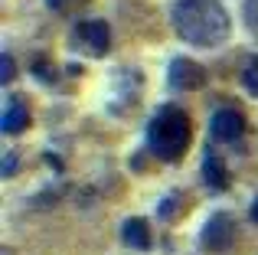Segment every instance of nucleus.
Listing matches in <instances>:
<instances>
[{
	"label": "nucleus",
	"instance_id": "nucleus-1",
	"mask_svg": "<svg viewBox=\"0 0 258 255\" xmlns=\"http://www.w3.org/2000/svg\"><path fill=\"white\" fill-rule=\"evenodd\" d=\"M170 20H173L176 36L189 46H200V49L222 46L232 33L229 10L219 0H176Z\"/></svg>",
	"mask_w": 258,
	"mask_h": 255
},
{
	"label": "nucleus",
	"instance_id": "nucleus-2",
	"mask_svg": "<svg viewBox=\"0 0 258 255\" xmlns=\"http://www.w3.org/2000/svg\"><path fill=\"white\" fill-rule=\"evenodd\" d=\"M189 141H193V124H189V115L183 108L167 105L147 124V151L157 160L176 164L189 151Z\"/></svg>",
	"mask_w": 258,
	"mask_h": 255
},
{
	"label": "nucleus",
	"instance_id": "nucleus-3",
	"mask_svg": "<svg viewBox=\"0 0 258 255\" xmlns=\"http://www.w3.org/2000/svg\"><path fill=\"white\" fill-rule=\"evenodd\" d=\"M167 85H170L173 92L203 89V85H206V69H203L200 62H193V59H186V56H176L170 62V69H167Z\"/></svg>",
	"mask_w": 258,
	"mask_h": 255
},
{
	"label": "nucleus",
	"instance_id": "nucleus-4",
	"mask_svg": "<svg viewBox=\"0 0 258 255\" xmlns=\"http://www.w3.org/2000/svg\"><path fill=\"white\" fill-rule=\"evenodd\" d=\"M76 43L88 56H105L108 46H111V30H108L105 20H82L76 26Z\"/></svg>",
	"mask_w": 258,
	"mask_h": 255
},
{
	"label": "nucleus",
	"instance_id": "nucleus-5",
	"mask_svg": "<svg viewBox=\"0 0 258 255\" xmlns=\"http://www.w3.org/2000/svg\"><path fill=\"white\" fill-rule=\"evenodd\" d=\"M232 239H235V223H232V216H226V213H216V216L209 219L206 226H203L200 242H203V249H209V252H226L229 245H232Z\"/></svg>",
	"mask_w": 258,
	"mask_h": 255
},
{
	"label": "nucleus",
	"instance_id": "nucleus-6",
	"mask_svg": "<svg viewBox=\"0 0 258 255\" xmlns=\"http://www.w3.org/2000/svg\"><path fill=\"white\" fill-rule=\"evenodd\" d=\"M209 134H213L219 144H235V141L245 134V118L235 108H219L209 121Z\"/></svg>",
	"mask_w": 258,
	"mask_h": 255
},
{
	"label": "nucleus",
	"instance_id": "nucleus-7",
	"mask_svg": "<svg viewBox=\"0 0 258 255\" xmlns=\"http://www.w3.org/2000/svg\"><path fill=\"white\" fill-rule=\"evenodd\" d=\"M4 134H20V131H26V124H30V108H26V102L23 98H10L7 102V108H4Z\"/></svg>",
	"mask_w": 258,
	"mask_h": 255
},
{
	"label": "nucleus",
	"instance_id": "nucleus-8",
	"mask_svg": "<svg viewBox=\"0 0 258 255\" xmlns=\"http://www.w3.org/2000/svg\"><path fill=\"white\" fill-rule=\"evenodd\" d=\"M121 239H124L131 249H147V245H151V229H147V223L141 216H134L121 226Z\"/></svg>",
	"mask_w": 258,
	"mask_h": 255
},
{
	"label": "nucleus",
	"instance_id": "nucleus-9",
	"mask_svg": "<svg viewBox=\"0 0 258 255\" xmlns=\"http://www.w3.org/2000/svg\"><path fill=\"white\" fill-rule=\"evenodd\" d=\"M203 180H206L209 190H226L229 186V177H226V167L216 154H206L203 157Z\"/></svg>",
	"mask_w": 258,
	"mask_h": 255
},
{
	"label": "nucleus",
	"instance_id": "nucleus-10",
	"mask_svg": "<svg viewBox=\"0 0 258 255\" xmlns=\"http://www.w3.org/2000/svg\"><path fill=\"white\" fill-rule=\"evenodd\" d=\"M242 85H245V92L258 95V56H248L242 62Z\"/></svg>",
	"mask_w": 258,
	"mask_h": 255
},
{
	"label": "nucleus",
	"instance_id": "nucleus-11",
	"mask_svg": "<svg viewBox=\"0 0 258 255\" xmlns=\"http://www.w3.org/2000/svg\"><path fill=\"white\" fill-rule=\"evenodd\" d=\"M85 4L88 0H46V7H49L52 13H76V10H82Z\"/></svg>",
	"mask_w": 258,
	"mask_h": 255
},
{
	"label": "nucleus",
	"instance_id": "nucleus-12",
	"mask_svg": "<svg viewBox=\"0 0 258 255\" xmlns=\"http://www.w3.org/2000/svg\"><path fill=\"white\" fill-rule=\"evenodd\" d=\"M242 13H245V23H248V30L258 36V0H245L242 4Z\"/></svg>",
	"mask_w": 258,
	"mask_h": 255
},
{
	"label": "nucleus",
	"instance_id": "nucleus-13",
	"mask_svg": "<svg viewBox=\"0 0 258 255\" xmlns=\"http://www.w3.org/2000/svg\"><path fill=\"white\" fill-rule=\"evenodd\" d=\"M0 69H4V72H0V82H10V79L13 76H17V69H13V59H10V52H4V56H0Z\"/></svg>",
	"mask_w": 258,
	"mask_h": 255
},
{
	"label": "nucleus",
	"instance_id": "nucleus-14",
	"mask_svg": "<svg viewBox=\"0 0 258 255\" xmlns=\"http://www.w3.org/2000/svg\"><path fill=\"white\" fill-rule=\"evenodd\" d=\"M33 76H39L43 82H52V69L43 62V59H39V62H33Z\"/></svg>",
	"mask_w": 258,
	"mask_h": 255
},
{
	"label": "nucleus",
	"instance_id": "nucleus-15",
	"mask_svg": "<svg viewBox=\"0 0 258 255\" xmlns=\"http://www.w3.org/2000/svg\"><path fill=\"white\" fill-rule=\"evenodd\" d=\"M13 170H17V157H13V154H7V157H4V177H10Z\"/></svg>",
	"mask_w": 258,
	"mask_h": 255
},
{
	"label": "nucleus",
	"instance_id": "nucleus-16",
	"mask_svg": "<svg viewBox=\"0 0 258 255\" xmlns=\"http://www.w3.org/2000/svg\"><path fill=\"white\" fill-rule=\"evenodd\" d=\"M252 223H258V200L252 203Z\"/></svg>",
	"mask_w": 258,
	"mask_h": 255
}]
</instances>
